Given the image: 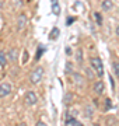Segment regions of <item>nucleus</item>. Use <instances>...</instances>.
I'll return each mask as SVG.
<instances>
[{"label":"nucleus","instance_id":"6ab92c4d","mask_svg":"<svg viewBox=\"0 0 119 126\" xmlns=\"http://www.w3.org/2000/svg\"><path fill=\"white\" fill-rule=\"evenodd\" d=\"M1 7H3V3H1V1H0V9H1Z\"/></svg>","mask_w":119,"mask_h":126},{"label":"nucleus","instance_id":"423d86ee","mask_svg":"<svg viewBox=\"0 0 119 126\" xmlns=\"http://www.w3.org/2000/svg\"><path fill=\"white\" fill-rule=\"evenodd\" d=\"M27 25V17H25V14H21L17 20V30L18 31H23L24 28Z\"/></svg>","mask_w":119,"mask_h":126},{"label":"nucleus","instance_id":"f8f14e48","mask_svg":"<svg viewBox=\"0 0 119 126\" xmlns=\"http://www.w3.org/2000/svg\"><path fill=\"white\" fill-rule=\"evenodd\" d=\"M94 20H95L97 25H102V16H101L100 13H94Z\"/></svg>","mask_w":119,"mask_h":126},{"label":"nucleus","instance_id":"4468645a","mask_svg":"<svg viewBox=\"0 0 119 126\" xmlns=\"http://www.w3.org/2000/svg\"><path fill=\"white\" fill-rule=\"evenodd\" d=\"M42 52H45V46H42V45H39L38 46V52H37V56H35V59H39L41 58V55H42Z\"/></svg>","mask_w":119,"mask_h":126},{"label":"nucleus","instance_id":"6e6552de","mask_svg":"<svg viewBox=\"0 0 119 126\" xmlns=\"http://www.w3.org/2000/svg\"><path fill=\"white\" fill-rule=\"evenodd\" d=\"M101 7H102L104 11H111L112 7H114V3H112V0H104L102 4H101Z\"/></svg>","mask_w":119,"mask_h":126},{"label":"nucleus","instance_id":"2eb2a0df","mask_svg":"<svg viewBox=\"0 0 119 126\" xmlns=\"http://www.w3.org/2000/svg\"><path fill=\"white\" fill-rule=\"evenodd\" d=\"M15 56H17V50L11 49V52L9 53V59H10V60H15Z\"/></svg>","mask_w":119,"mask_h":126},{"label":"nucleus","instance_id":"1a4fd4ad","mask_svg":"<svg viewBox=\"0 0 119 126\" xmlns=\"http://www.w3.org/2000/svg\"><path fill=\"white\" fill-rule=\"evenodd\" d=\"M6 64H7V56L4 50H0V67H4Z\"/></svg>","mask_w":119,"mask_h":126},{"label":"nucleus","instance_id":"20e7f679","mask_svg":"<svg viewBox=\"0 0 119 126\" xmlns=\"http://www.w3.org/2000/svg\"><path fill=\"white\" fill-rule=\"evenodd\" d=\"M11 93V84L10 83H1L0 84V98H4Z\"/></svg>","mask_w":119,"mask_h":126},{"label":"nucleus","instance_id":"7ed1b4c3","mask_svg":"<svg viewBox=\"0 0 119 126\" xmlns=\"http://www.w3.org/2000/svg\"><path fill=\"white\" fill-rule=\"evenodd\" d=\"M37 102H38L37 94L34 91H28L27 94H25V97H24V104L28 105V107H31V105H35Z\"/></svg>","mask_w":119,"mask_h":126},{"label":"nucleus","instance_id":"dca6fc26","mask_svg":"<svg viewBox=\"0 0 119 126\" xmlns=\"http://www.w3.org/2000/svg\"><path fill=\"white\" fill-rule=\"evenodd\" d=\"M35 126H46V123H44L42 121H39V122H37V125Z\"/></svg>","mask_w":119,"mask_h":126},{"label":"nucleus","instance_id":"0eeeda50","mask_svg":"<svg viewBox=\"0 0 119 126\" xmlns=\"http://www.w3.org/2000/svg\"><path fill=\"white\" fill-rule=\"evenodd\" d=\"M104 90H105V86H104V83H102V81H95V83H94V93H95V94H102V93H104Z\"/></svg>","mask_w":119,"mask_h":126},{"label":"nucleus","instance_id":"f257e3e1","mask_svg":"<svg viewBox=\"0 0 119 126\" xmlns=\"http://www.w3.org/2000/svg\"><path fill=\"white\" fill-rule=\"evenodd\" d=\"M42 77H44V67L42 66H38V67H35L31 72V74H30V81H31L32 84H38L42 80Z\"/></svg>","mask_w":119,"mask_h":126},{"label":"nucleus","instance_id":"39448f33","mask_svg":"<svg viewBox=\"0 0 119 126\" xmlns=\"http://www.w3.org/2000/svg\"><path fill=\"white\" fill-rule=\"evenodd\" d=\"M64 125H66V126H83L81 123H80V122H78L74 116H72L70 113H67L66 118H64Z\"/></svg>","mask_w":119,"mask_h":126},{"label":"nucleus","instance_id":"a211bd4d","mask_svg":"<svg viewBox=\"0 0 119 126\" xmlns=\"http://www.w3.org/2000/svg\"><path fill=\"white\" fill-rule=\"evenodd\" d=\"M18 126H27V123H24V122H21V123H20Z\"/></svg>","mask_w":119,"mask_h":126},{"label":"nucleus","instance_id":"9b49d317","mask_svg":"<svg viewBox=\"0 0 119 126\" xmlns=\"http://www.w3.org/2000/svg\"><path fill=\"white\" fill-rule=\"evenodd\" d=\"M59 34H60L59 30H58V28H53V30L50 31V34H49V38H50V39H58Z\"/></svg>","mask_w":119,"mask_h":126},{"label":"nucleus","instance_id":"9d476101","mask_svg":"<svg viewBox=\"0 0 119 126\" xmlns=\"http://www.w3.org/2000/svg\"><path fill=\"white\" fill-rule=\"evenodd\" d=\"M52 11L58 16V14H60V7H59V0H53L52 1Z\"/></svg>","mask_w":119,"mask_h":126},{"label":"nucleus","instance_id":"aec40b11","mask_svg":"<svg viewBox=\"0 0 119 126\" xmlns=\"http://www.w3.org/2000/svg\"><path fill=\"white\" fill-rule=\"evenodd\" d=\"M94 126H100V125H94Z\"/></svg>","mask_w":119,"mask_h":126},{"label":"nucleus","instance_id":"ddd939ff","mask_svg":"<svg viewBox=\"0 0 119 126\" xmlns=\"http://www.w3.org/2000/svg\"><path fill=\"white\" fill-rule=\"evenodd\" d=\"M112 67H114V73H115V76L119 77V62H114Z\"/></svg>","mask_w":119,"mask_h":126},{"label":"nucleus","instance_id":"f03ea898","mask_svg":"<svg viewBox=\"0 0 119 126\" xmlns=\"http://www.w3.org/2000/svg\"><path fill=\"white\" fill-rule=\"evenodd\" d=\"M90 63H91V67L95 70L97 76H102L104 74V64H102V60L100 58H91L90 59Z\"/></svg>","mask_w":119,"mask_h":126},{"label":"nucleus","instance_id":"f3484780","mask_svg":"<svg viewBox=\"0 0 119 126\" xmlns=\"http://www.w3.org/2000/svg\"><path fill=\"white\" fill-rule=\"evenodd\" d=\"M116 35H118V38H119V24H118V27H116Z\"/></svg>","mask_w":119,"mask_h":126}]
</instances>
